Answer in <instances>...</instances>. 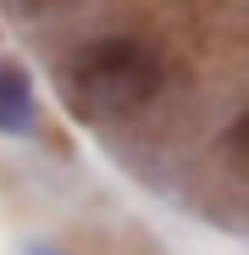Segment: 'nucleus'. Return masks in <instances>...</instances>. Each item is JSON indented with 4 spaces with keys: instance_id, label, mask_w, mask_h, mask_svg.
<instances>
[{
    "instance_id": "1",
    "label": "nucleus",
    "mask_w": 249,
    "mask_h": 255,
    "mask_svg": "<svg viewBox=\"0 0 249 255\" xmlns=\"http://www.w3.org/2000/svg\"><path fill=\"white\" fill-rule=\"evenodd\" d=\"M155 83H161V61L139 39H100L67 67V100L89 117H116L144 106Z\"/></svg>"
},
{
    "instance_id": "2",
    "label": "nucleus",
    "mask_w": 249,
    "mask_h": 255,
    "mask_svg": "<svg viewBox=\"0 0 249 255\" xmlns=\"http://www.w3.org/2000/svg\"><path fill=\"white\" fill-rule=\"evenodd\" d=\"M33 128V100H28V78L0 61V133H28Z\"/></svg>"
}]
</instances>
